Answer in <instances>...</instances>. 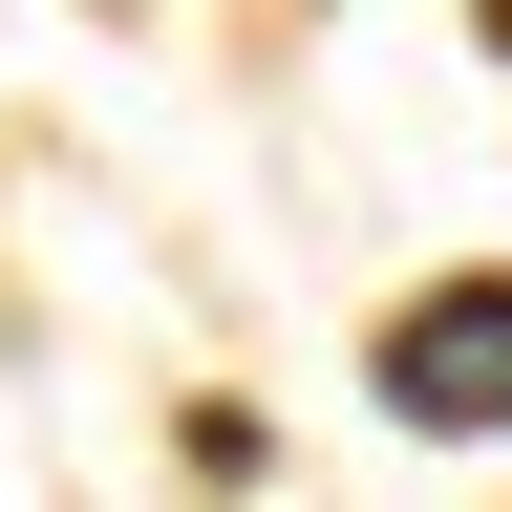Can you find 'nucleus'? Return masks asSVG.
I'll return each mask as SVG.
<instances>
[{"mask_svg":"<svg viewBox=\"0 0 512 512\" xmlns=\"http://www.w3.org/2000/svg\"><path fill=\"white\" fill-rule=\"evenodd\" d=\"M384 406H406V427H448V448H470V427H512V278H448V299H406V320H384Z\"/></svg>","mask_w":512,"mask_h":512,"instance_id":"f257e3e1","label":"nucleus"}]
</instances>
